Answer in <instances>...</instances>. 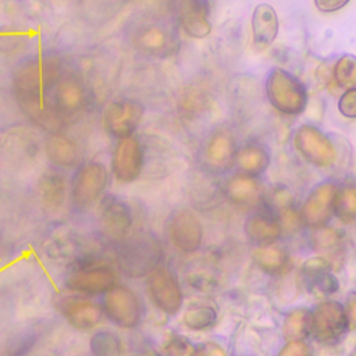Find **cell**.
<instances>
[{"label":"cell","instance_id":"obj_1","mask_svg":"<svg viewBox=\"0 0 356 356\" xmlns=\"http://www.w3.org/2000/svg\"><path fill=\"white\" fill-rule=\"evenodd\" d=\"M263 93L270 107L284 117L296 118L309 106L306 83L296 74L280 65H274L267 71Z\"/></svg>","mask_w":356,"mask_h":356},{"label":"cell","instance_id":"obj_2","mask_svg":"<svg viewBox=\"0 0 356 356\" xmlns=\"http://www.w3.org/2000/svg\"><path fill=\"white\" fill-rule=\"evenodd\" d=\"M58 68L50 60H31L24 63L14 75V88L22 106L35 115L46 110V93L58 79Z\"/></svg>","mask_w":356,"mask_h":356},{"label":"cell","instance_id":"obj_3","mask_svg":"<svg viewBox=\"0 0 356 356\" xmlns=\"http://www.w3.org/2000/svg\"><path fill=\"white\" fill-rule=\"evenodd\" d=\"M114 284H117L115 270L95 254L75 257L63 274L64 291L92 298H100Z\"/></svg>","mask_w":356,"mask_h":356},{"label":"cell","instance_id":"obj_4","mask_svg":"<svg viewBox=\"0 0 356 356\" xmlns=\"http://www.w3.org/2000/svg\"><path fill=\"white\" fill-rule=\"evenodd\" d=\"M161 260V243L152 234H129L117 243L115 264L127 277H146L160 266Z\"/></svg>","mask_w":356,"mask_h":356},{"label":"cell","instance_id":"obj_5","mask_svg":"<svg viewBox=\"0 0 356 356\" xmlns=\"http://www.w3.org/2000/svg\"><path fill=\"white\" fill-rule=\"evenodd\" d=\"M178 32L171 17L168 19L145 17L138 19L131 31L132 46L149 57H171L179 49Z\"/></svg>","mask_w":356,"mask_h":356},{"label":"cell","instance_id":"obj_6","mask_svg":"<svg viewBox=\"0 0 356 356\" xmlns=\"http://www.w3.org/2000/svg\"><path fill=\"white\" fill-rule=\"evenodd\" d=\"M293 152L316 168H331L339 157L335 139L313 122L296 125L291 134Z\"/></svg>","mask_w":356,"mask_h":356},{"label":"cell","instance_id":"obj_7","mask_svg":"<svg viewBox=\"0 0 356 356\" xmlns=\"http://www.w3.org/2000/svg\"><path fill=\"white\" fill-rule=\"evenodd\" d=\"M110 172L104 163L89 160L81 163L70 182V200L75 211H85L103 197Z\"/></svg>","mask_w":356,"mask_h":356},{"label":"cell","instance_id":"obj_8","mask_svg":"<svg viewBox=\"0 0 356 356\" xmlns=\"http://www.w3.org/2000/svg\"><path fill=\"white\" fill-rule=\"evenodd\" d=\"M103 317L121 330L136 328L143 318V305L138 293L125 284H114L99 299Z\"/></svg>","mask_w":356,"mask_h":356},{"label":"cell","instance_id":"obj_9","mask_svg":"<svg viewBox=\"0 0 356 356\" xmlns=\"http://www.w3.org/2000/svg\"><path fill=\"white\" fill-rule=\"evenodd\" d=\"M54 307L70 327L82 332L93 331L104 318L99 300L64 289L56 295Z\"/></svg>","mask_w":356,"mask_h":356},{"label":"cell","instance_id":"obj_10","mask_svg":"<svg viewBox=\"0 0 356 356\" xmlns=\"http://www.w3.org/2000/svg\"><path fill=\"white\" fill-rule=\"evenodd\" d=\"M146 167V147L139 136L118 139L110 159V172L120 184H132L140 178Z\"/></svg>","mask_w":356,"mask_h":356},{"label":"cell","instance_id":"obj_11","mask_svg":"<svg viewBox=\"0 0 356 356\" xmlns=\"http://www.w3.org/2000/svg\"><path fill=\"white\" fill-rule=\"evenodd\" d=\"M146 108L143 103L134 97H118L111 100L103 111L104 131L115 140L129 138L136 134Z\"/></svg>","mask_w":356,"mask_h":356},{"label":"cell","instance_id":"obj_12","mask_svg":"<svg viewBox=\"0 0 356 356\" xmlns=\"http://www.w3.org/2000/svg\"><path fill=\"white\" fill-rule=\"evenodd\" d=\"M170 17L178 31L191 39H206L213 31L209 0H171Z\"/></svg>","mask_w":356,"mask_h":356},{"label":"cell","instance_id":"obj_13","mask_svg":"<svg viewBox=\"0 0 356 356\" xmlns=\"http://www.w3.org/2000/svg\"><path fill=\"white\" fill-rule=\"evenodd\" d=\"M239 142L234 128L228 124L213 127L204 136L200 146V157L203 164L214 171L225 170L234 165V159Z\"/></svg>","mask_w":356,"mask_h":356},{"label":"cell","instance_id":"obj_14","mask_svg":"<svg viewBox=\"0 0 356 356\" xmlns=\"http://www.w3.org/2000/svg\"><path fill=\"white\" fill-rule=\"evenodd\" d=\"M346 310L334 300L318 303L310 316V330L314 338L325 345L338 342L348 331Z\"/></svg>","mask_w":356,"mask_h":356},{"label":"cell","instance_id":"obj_15","mask_svg":"<svg viewBox=\"0 0 356 356\" xmlns=\"http://www.w3.org/2000/svg\"><path fill=\"white\" fill-rule=\"evenodd\" d=\"M97 222L102 235L118 243L131 232L134 222L131 207L122 199L107 195L100 199Z\"/></svg>","mask_w":356,"mask_h":356},{"label":"cell","instance_id":"obj_16","mask_svg":"<svg viewBox=\"0 0 356 356\" xmlns=\"http://www.w3.org/2000/svg\"><path fill=\"white\" fill-rule=\"evenodd\" d=\"M146 291L159 310L167 314H177L179 312L182 292L178 281L167 268L159 266L146 275Z\"/></svg>","mask_w":356,"mask_h":356},{"label":"cell","instance_id":"obj_17","mask_svg":"<svg viewBox=\"0 0 356 356\" xmlns=\"http://www.w3.org/2000/svg\"><path fill=\"white\" fill-rule=\"evenodd\" d=\"M334 181H323L313 186L300 207L302 221L312 228H323L334 214V199L337 192Z\"/></svg>","mask_w":356,"mask_h":356},{"label":"cell","instance_id":"obj_18","mask_svg":"<svg viewBox=\"0 0 356 356\" xmlns=\"http://www.w3.org/2000/svg\"><path fill=\"white\" fill-rule=\"evenodd\" d=\"M318 81L331 93H341L345 89L356 86V56L353 53H341L325 61L316 72Z\"/></svg>","mask_w":356,"mask_h":356},{"label":"cell","instance_id":"obj_19","mask_svg":"<svg viewBox=\"0 0 356 356\" xmlns=\"http://www.w3.org/2000/svg\"><path fill=\"white\" fill-rule=\"evenodd\" d=\"M280 35V17L270 3H259L250 15V43L261 53L271 47Z\"/></svg>","mask_w":356,"mask_h":356},{"label":"cell","instance_id":"obj_20","mask_svg":"<svg viewBox=\"0 0 356 356\" xmlns=\"http://www.w3.org/2000/svg\"><path fill=\"white\" fill-rule=\"evenodd\" d=\"M170 235L177 249L185 253H192L202 243L203 228L195 213L181 209L171 216Z\"/></svg>","mask_w":356,"mask_h":356},{"label":"cell","instance_id":"obj_21","mask_svg":"<svg viewBox=\"0 0 356 356\" xmlns=\"http://www.w3.org/2000/svg\"><path fill=\"white\" fill-rule=\"evenodd\" d=\"M271 164V153L267 145L257 139H248L239 143L234 167L238 172L259 178L261 177Z\"/></svg>","mask_w":356,"mask_h":356},{"label":"cell","instance_id":"obj_22","mask_svg":"<svg viewBox=\"0 0 356 356\" xmlns=\"http://www.w3.org/2000/svg\"><path fill=\"white\" fill-rule=\"evenodd\" d=\"M51 92L53 111L58 115H74L85 103L83 86L74 75H60Z\"/></svg>","mask_w":356,"mask_h":356},{"label":"cell","instance_id":"obj_23","mask_svg":"<svg viewBox=\"0 0 356 356\" xmlns=\"http://www.w3.org/2000/svg\"><path fill=\"white\" fill-rule=\"evenodd\" d=\"M44 153L50 164L57 170L76 168L81 163L78 145L61 132H53L44 142Z\"/></svg>","mask_w":356,"mask_h":356},{"label":"cell","instance_id":"obj_24","mask_svg":"<svg viewBox=\"0 0 356 356\" xmlns=\"http://www.w3.org/2000/svg\"><path fill=\"white\" fill-rule=\"evenodd\" d=\"M224 192L228 200L238 206H259L264 196L259 178L241 172H236L227 179Z\"/></svg>","mask_w":356,"mask_h":356},{"label":"cell","instance_id":"obj_25","mask_svg":"<svg viewBox=\"0 0 356 356\" xmlns=\"http://www.w3.org/2000/svg\"><path fill=\"white\" fill-rule=\"evenodd\" d=\"M245 231L253 243L259 246H266L273 245L280 238L282 232V225L280 220L273 216V213L257 211L248 218L245 224Z\"/></svg>","mask_w":356,"mask_h":356},{"label":"cell","instance_id":"obj_26","mask_svg":"<svg viewBox=\"0 0 356 356\" xmlns=\"http://www.w3.org/2000/svg\"><path fill=\"white\" fill-rule=\"evenodd\" d=\"M70 185L64 175L56 168L44 172L39 182V197L43 206L49 210H58L68 195Z\"/></svg>","mask_w":356,"mask_h":356},{"label":"cell","instance_id":"obj_27","mask_svg":"<svg viewBox=\"0 0 356 356\" xmlns=\"http://www.w3.org/2000/svg\"><path fill=\"white\" fill-rule=\"evenodd\" d=\"M303 274L309 284L320 292L330 293L334 292L337 288V281L330 273L327 261L321 257L309 259L303 264Z\"/></svg>","mask_w":356,"mask_h":356},{"label":"cell","instance_id":"obj_28","mask_svg":"<svg viewBox=\"0 0 356 356\" xmlns=\"http://www.w3.org/2000/svg\"><path fill=\"white\" fill-rule=\"evenodd\" d=\"M88 348L92 356H120L122 350V341L117 332L97 327L90 331Z\"/></svg>","mask_w":356,"mask_h":356},{"label":"cell","instance_id":"obj_29","mask_svg":"<svg viewBox=\"0 0 356 356\" xmlns=\"http://www.w3.org/2000/svg\"><path fill=\"white\" fill-rule=\"evenodd\" d=\"M334 216L345 224L356 221V182H345L337 186Z\"/></svg>","mask_w":356,"mask_h":356},{"label":"cell","instance_id":"obj_30","mask_svg":"<svg viewBox=\"0 0 356 356\" xmlns=\"http://www.w3.org/2000/svg\"><path fill=\"white\" fill-rule=\"evenodd\" d=\"M254 260L257 266L270 273L275 274L284 270V267L288 263V254L284 249L274 246V245H266L259 246V249L254 252Z\"/></svg>","mask_w":356,"mask_h":356},{"label":"cell","instance_id":"obj_31","mask_svg":"<svg viewBox=\"0 0 356 356\" xmlns=\"http://www.w3.org/2000/svg\"><path fill=\"white\" fill-rule=\"evenodd\" d=\"M310 331V314L305 309L292 310L284 321V335L288 341H302Z\"/></svg>","mask_w":356,"mask_h":356},{"label":"cell","instance_id":"obj_32","mask_svg":"<svg viewBox=\"0 0 356 356\" xmlns=\"http://www.w3.org/2000/svg\"><path fill=\"white\" fill-rule=\"evenodd\" d=\"M217 320V313L213 307L206 306V305H199L195 307H189L182 321L184 324L191 328V330H206L209 327H211Z\"/></svg>","mask_w":356,"mask_h":356},{"label":"cell","instance_id":"obj_33","mask_svg":"<svg viewBox=\"0 0 356 356\" xmlns=\"http://www.w3.org/2000/svg\"><path fill=\"white\" fill-rule=\"evenodd\" d=\"M337 111L345 120H356V86L345 89L338 95Z\"/></svg>","mask_w":356,"mask_h":356},{"label":"cell","instance_id":"obj_34","mask_svg":"<svg viewBox=\"0 0 356 356\" xmlns=\"http://www.w3.org/2000/svg\"><path fill=\"white\" fill-rule=\"evenodd\" d=\"M168 356H195L196 349L182 337H171L165 343Z\"/></svg>","mask_w":356,"mask_h":356},{"label":"cell","instance_id":"obj_35","mask_svg":"<svg viewBox=\"0 0 356 356\" xmlns=\"http://www.w3.org/2000/svg\"><path fill=\"white\" fill-rule=\"evenodd\" d=\"M352 0H313V6L317 13L323 15L337 14L343 10Z\"/></svg>","mask_w":356,"mask_h":356},{"label":"cell","instance_id":"obj_36","mask_svg":"<svg viewBox=\"0 0 356 356\" xmlns=\"http://www.w3.org/2000/svg\"><path fill=\"white\" fill-rule=\"evenodd\" d=\"M278 356H312V352L303 341H289V343L280 350Z\"/></svg>","mask_w":356,"mask_h":356},{"label":"cell","instance_id":"obj_37","mask_svg":"<svg viewBox=\"0 0 356 356\" xmlns=\"http://www.w3.org/2000/svg\"><path fill=\"white\" fill-rule=\"evenodd\" d=\"M195 356H225L222 349L214 343H204L202 348L196 349Z\"/></svg>","mask_w":356,"mask_h":356},{"label":"cell","instance_id":"obj_38","mask_svg":"<svg viewBox=\"0 0 356 356\" xmlns=\"http://www.w3.org/2000/svg\"><path fill=\"white\" fill-rule=\"evenodd\" d=\"M346 316H348L349 325H352V327L356 328V298H353V299L349 302L348 309H346Z\"/></svg>","mask_w":356,"mask_h":356},{"label":"cell","instance_id":"obj_39","mask_svg":"<svg viewBox=\"0 0 356 356\" xmlns=\"http://www.w3.org/2000/svg\"><path fill=\"white\" fill-rule=\"evenodd\" d=\"M352 356H356V353H355V355H352Z\"/></svg>","mask_w":356,"mask_h":356}]
</instances>
